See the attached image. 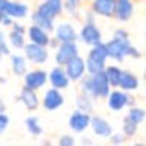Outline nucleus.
Instances as JSON below:
<instances>
[{
  "label": "nucleus",
  "instance_id": "nucleus-1",
  "mask_svg": "<svg viewBox=\"0 0 146 146\" xmlns=\"http://www.w3.org/2000/svg\"><path fill=\"white\" fill-rule=\"evenodd\" d=\"M107 49V57L115 61H124L127 57L130 58H141V52L130 44L129 33L126 29H116L113 33V38L110 41L104 42Z\"/></svg>",
  "mask_w": 146,
  "mask_h": 146
},
{
  "label": "nucleus",
  "instance_id": "nucleus-2",
  "mask_svg": "<svg viewBox=\"0 0 146 146\" xmlns=\"http://www.w3.org/2000/svg\"><path fill=\"white\" fill-rule=\"evenodd\" d=\"M107 49H105L104 41L99 42L96 46H91V49L88 50V55L85 58V68L86 74H98L102 72L107 64Z\"/></svg>",
  "mask_w": 146,
  "mask_h": 146
},
{
  "label": "nucleus",
  "instance_id": "nucleus-3",
  "mask_svg": "<svg viewBox=\"0 0 146 146\" xmlns=\"http://www.w3.org/2000/svg\"><path fill=\"white\" fill-rule=\"evenodd\" d=\"M107 107L111 111H119L126 107H132L135 105V99L130 96V93H126L123 90L113 88L110 90V93L107 94Z\"/></svg>",
  "mask_w": 146,
  "mask_h": 146
},
{
  "label": "nucleus",
  "instance_id": "nucleus-4",
  "mask_svg": "<svg viewBox=\"0 0 146 146\" xmlns=\"http://www.w3.org/2000/svg\"><path fill=\"white\" fill-rule=\"evenodd\" d=\"M79 39L90 47L102 42V32L96 25V21H85V24L82 25V29L79 32Z\"/></svg>",
  "mask_w": 146,
  "mask_h": 146
},
{
  "label": "nucleus",
  "instance_id": "nucleus-5",
  "mask_svg": "<svg viewBox=\"0 0 146 146\" xmlns=\"http://www.w3.org/2000/svg\"><path fill=\"white\" fill-rule=\"evenodd\" d=\"M22 50L25 52L24 57L27 58V61L32 64H36V66H41V64H46L49 60V50L44 46H38L35 42H25V46L22 47Z\"/></svg>",
  "mask_w": 146,
  "mask_h": 146
},
{
  "label": "nucleus",
  "instance_id": "nucleus-6",
  "mask_svg": "<svg viewBox=\"0 0 146 146\" xmlns=\"http://www.w3.org/2000/svg\"><path fill=\"white\" fill-rule=\"evenodd\" d=\"M0 11L11 17V19H25L30 14V8L27 3L16 0H0Z\"/></svg>",
  "mask_w": 146,
  "mask_h": 146
},
{
  "label": "nucleus",
  "instance_id": "nucleus-7",
  "mask_svg": "<svg viewBox=\"0 0 146 146\" xmlns=\"http://www.w3.org/2000/svg\"><path fill=\"white\" fill-rule=\"evenodd\" d=\"M80 54L77 42H58L55 47V63L58 66H64L71 58Z\"/></svg>",
  "mask_w": 146,
  "mask_h": 146
},
{
  "label": "nucleus",
  "instance_id": "nucleus-8",
  "mask_svg": "<svg viewBox=\"0 0 146 146\" xmlns=\"http://www.w3.org/2000/svg\"><path fill=\"white\" fill-rule=\"evenodd\" d=\"M64 71H66V76L69 77L71 82H79L80 79L86 76V68H85V58L76 55L74 58H71L66 64H64Z\"/></svg>",
  "mask_w": 146,
  "mask_h": 146
},
{
  "label": "nucleus",
  "instance_id": "nucleus-9",
  "mask_svg": "<svg viewBox=\"0 0 146 146\" xmlns=\"http://www.w3.org/2000/svg\"><path fill=\"white\" fill-rule=\"evenodd\" d=\"M90 121H91V113H86V111L76 108L68 119V126L74 133H83L90 127Z\"/></svg>",
  "mask_w": 146,
  "mask_h": 146
},
{
  "label": "nucleus",
  "instance_id": "nucleus-10",
  "mask_svg": "<svg viewBox=\"0 0 146 146\" xmlns=\"http://www.w3.org/2000/svg\"><path fill=\"white\" fill-rule=\"evenodd\" d=\"M22 77H24V86H27L30 90H35V91H39L47 83V71H44V69L27 71Z\"/></svg>",
  "mask_w": 146,
  "mask_h": 146
},
{
  "label": "nucleus",
  "instance_id": "nucleus-11",
  "mask_svg": "<svg viewBox=\"0 0 146 146\" xmlns=\"http://www.w3.org/2000/svg\"><path fill=\"white\" fill-rule=\"evenodd\" d=\"M52 32H54V38L58 42H77V39H79V33L76 32L71 22L57 24Z\"/></svg>",
  "mask_w": 146,
  "mask_h": 146
},
{
  "label": "nucleus",
  "instance_id": "nucleus-12",
  "mask_svg": "<svg viewBox=\"0 0 146 146\" xmlns=\"http://www.w3.org/2000/svg\"><path fill=\"white\" fill-rule=\"evenodd\" d=\"M47 82L50 83L52 88H57L60 91H64L66 88H69V77L66 76V71L63 66H54L50 71L47 72Z\"/></svg>",
  "mask_w": 146,
  "mask_h": 146
},
{
  "label": "nucleus",
  "instance_id": "nucleus-13",
  "mask_svg": "<svg viewBox=\"0 0 146 146\" xmlns=\"http://www.w3.org/2000/svg\"><path fill=\"white\" fill-rule=\"evenodd\" d=\"M41 105L47 111H55L60 107L64 105V96L60 90L57 88H49L44 91V96L41 99Z\"/></svg>",
  "mask_w": 146,
  "mask_h": 146
},
{
  "label": "nucleus",
  "instance_id": "nucleus-14",
  "mask_svg": "<svg viewBox=\"0 0 146 146\" xmlns=\"http://www.w3.org/2000/svg\"><path fill=\"white\" fill-rule=\"evenodd\" d=\"M91 76V83H93V98L94 99H105L107 94L110 93L111 86L105 77L104 71L98 74H90Z\"/></svg>",
  "mask_w": 146,
  "mask_h": 146
},
{
  "label": "nucleus",
  "instance_id": "nucleus-15",
  "mask_svg": "<svg viewBox=\"0 0 146 146\" xmlns=\"http://www.w3.org/2000/svg\"><path fill=\"white\" fill-rule=\"evenodd\" d=\"M133 16V2L132 0H115L113 17L118 22H129Z\"/></svg>",
  "mask_w": 146,
  "mask_h": 146
},
{
  "label": "nucleus",
  "instance_id": "nucleus-16",
  "mask_svg": "<svg viewBox=\"0 0 146 146\" xmlns=\"http://www.w3.org/2000/svg\"><path fill=\"white\" fill-rule=\"evenodd\" d=\"M25 35H27V39H29L30 42H35V44H38V46L47 47L49 42H50V33H49L47 30L41 29V27L35 25V24H32V25L27 29Z\"/></svg>",
  "mask_w": 146,
  "mask_h": 146
},
{
  "label": "nucleus",
  "instance_id": "nucleus-17",
  "mask_svg": "<svg viewBox=\"0 0 146 146\" xmlns=\"http://www.w3.org/2000/svg\"><path fill=\"white\" fill-rule=\"evenodd\" d=\"M91 11L94 16L111 19L115 11V0H91Z\"/></svg>",
  "mask_w": 146,
  "mask_h": 146
},
{
  "label": "nucleus",
  "instance_id": "nucleus-18",
  "mask_svg": "<svg viewBox=\"0 0 146 146\" xmlns=\"http://www.w3.org/2000/svg\"><path fill=\"white\" fill-rule=\"evenodd\" d=\"M90 127H91L93 133L98 137H101V138H108L110 137V133L113 132V129H111V124L108 123L105 118L102 116H91V121H90Z\"/></svg>",
  "mask_w": 146,
  "mask_h": 146
},
{
  "label": "nucleus",
  "instance_id": "nucleus-19",
  "mask_svg": "<svg viewBox=\"0 0 146 146\" xmlns=\"http://www.w3.org/2000/svg\"><path fill=\"white\" fill-rule=\"evenodd\" d=\"M19 101L22 102V105L27 108V110H30V111L38 110L39 105H41V99L38 98L36 91H35V90L27 88V86H24V88L21 90V93H19Z\"/></svg>",
  "mask_w": 146,
  "mask_h": 146
},
{
  "label": "nucleus",
  "instance_id": "nucleus-20",
  "mask_svg": "<svg viewBox=\"0 0 146 146\" xmlns=\"http://www.w3.org/2000/svg\"><path fill=\"white\" fill-rule=\"evenodd\" d=\"M118 88L126 93H133L140 88V79L133 72H130V71H123L119 77Z\"/></svg>",
  "mask_w": 146,
  "mask_h": 146
},
{
  "label": "nucleus",
  "instance_id": "nucleus-21",
  "mask_svg": "<svg viewBox=\"0 0 146 146\" xmlns=\"http://www.w3.org/2000/svg\"><path fill=\"white\" fill-rule=\"evenodd\" d=\"M10 63H11V71H13L14 76L17 77H22L24 74L29 71V61L24 55H11L10 54Z\"/></svg>",
  "mask_w": 146,
  "mask_h": 146
},
{
  "label": "nucleus",
  "instance_id": "nucleus-22",
  "mask_svg": "<svg viewBox=\"0 0 146 146\" xmlns=\"http://www.w3.org/2000/svg\"><path fill=\"white\" fill-rule=\"evenodd\" d=\"M121 72H123V69H121L119 66H116V64H110V66L105 64L104 74H105V77H107V80H108V83H110L111 88H118Z\"/></svg>",
  "mask_w": 146,
  "mask_h": 146
},
{
  "label": "nucleus",
  "instance_id": "nucleus-23",
  "mask_svg": "<svg viewBox=\"0 0 146 146\" xmlns=\"http://www.w3.org/2000/svg\"><path fill=\"white\" fill-rule=\"evenodd\" d=\"M76 104H77V108H79V110L86 111V113H93V110H94V99L90 94H85V93H82V91L77 94Z\"/></svg>",
  "mask_w": 146,
  "mask_h": 146
},
{
  "label": "nucleus",
  "instance_id": "nucleus-24",
  "mask_svg": "<svg viewBox=\"0 0 146 146\" xmlns=\"http://www.w3.org/2000/svg\"><path fill=\"white\" fill-rule=\"evenodd\" d=\"M25 129L33 137H41L42 132H44L41 123H39V118L35 116V115H30V116L25 118Z\"/></svg>",
  "mask_w": 146,
  "mask_h": 146
},
{
  "label": "nucleus",
  "instance_id": "nucleus-25",
  "mask_svg": "<svg viewBox=\"0 0 146 146\" xmlns=\"http://www.w3.org/2000/svg\"><path fill=\"white\" fill-rule=\"evenodd\" d=\"M30 17H32V24H35V25L47 30L49 33H52V30H54V27H55V21L54 19H49V17H46V16H41V14L36 13V11L32 13Z\"/></svg>",
  "mask_w": 146,
  "mask_h": 146
},
{
  "label": "nucleus",
  "instance_id": "nucleus-26",
  "mask_svg": "<svg viewBox=\"0 0 146 146\" xmlns=\"http://www.w3.org/2000/svg\"><path fill=\"white\" fill-rule=\"evenodd\" d=\"M8 42H10L11 47L17 49V50H22V47L25 46V33H19V32H14V30H10V33L7 35Z\"/></svg>",
  "mask_w": 146,
  "mask_h": 146
},
{
  "label": "nucleus",
  "instance_id": "nucleus-27",
  "mask_svg": "<svg viewBox=\"0 0 146 146\" xmlns=\"http://www.w3.org/2000/svg\"><path fill=\"white\" fill-rule=\"evenodd\" d=\"M126 118L129 121H132V123H135V124L140 126V124L145 121V118H146V111H145V108H141V107L132 105V107H129V111H127Z\"/></svg>",
  "mask_w": 146,
  "mask_h": 146
},
{
  "label": "nucleus",
  "instance_id": "nucleus-28",
  "mask_svg": "<svg viewBox=\"0 0 146 146\" xmlns=\"http://www.w3.org/2000/svg\"><path fill=\"white\" fill-rule=\"evenodd\" d=\"M83 0H63V8L66 13H69L72 17H77L79 16V8L82 5Z\"/></svg>",
  "mask_w": 146,
  "mask_h": 146
},
{
  "label": "nucleus",
  "instance_id": "nucleus-29",
  "mask_svg": "<svg viewBox=\"0 0 146 146\" xmlns=\"http://www.w3.org/2000/svg\"><path fill=\"white\" fill-rule=\"evenodd\" d=\"M137 132H138V124L132 123V121H129L127 118H124L123 121V133L126 138H132V137L137 135Z\"/></svg>",
  "mask_w": 146,
  "mask_h": 146
},
{
  "label": "nucleus",
  "instance_id": "nucleus-30",
  "mask_svg": "<svg viewBox=\"0 0 146 146\" xmlns=\"http://www.w3.org/2000/svg\"><path fill=\"white\" fill-rule=\"evenodd\" d=\"M36 13H39V14H41V16H46V17H49V19H57V13H55V11L54 10H52V8L50 7H49V5L47 3H46V2H42V3L41 5H39V7L38 8H36Z\"/></svg>",
  "mask_w": 146,
  "mask_h": 146
},
{
  "label": "nucleus",
  "instance_id": "nucleus-31",
  "mask_svg": "<svg viewBox=\"0 0 146 146\" xmlns=\"http://www.w3.org/2000/svg\"><path fill=\"white\" fill-rule=\"evenodd\" d=\"M0 52H2L3 57L11 54V46H10V42H8L7 33H5L3 30H0Z\"/></svg>",
  "mask_w": 146,
  "mask_h": 146
},
{
  "label": "nucleus",
  "instance_id": "nucleus-32",
  "mask_svg": "<svg viewBox=\"0 0 146 146\" xmlns=\"http://www.w3.org/2000/svg\"><path fill=\"white\" fill-rule=\"evenodd\" d=\"M44 2L55 11V13H57V16H60V14L64 11V8H63V0H44Z\"/></svg>",
  "mask_w": 146,
  "mask_h": 146
},
{
  "label": "nucleus",
  "instance_id": "nucleus-33",
  "mask_svg": "<svg viewBox=\"0 0 146 146\" xmlns=\"http://www.w3.org/2000/svg\"><path fill=\"white\" fill-rule=\"evenodd\" d=\"M126 137H124V133H110V137H108V141L111 143V145H124L126 143Z\"/></svg>",
  "mask_w": 146,
  "mask_h": 146
},
{
  "label": "nucleus",
  "instance_id": "nucleus-34",
  "mask_svg": "<svg viewBox=\"0 0 146 146\" xmlns=\"http://www.w3.org/2000/svg\"><path fill=\"white\" fill-rule=\"evenodd\" d=\"M58 145L60 146H74L76 145V138H74L72 135H69V133L61 135L60 138H58Z\"/></svg>",
  "mask_w": 146,
  "mask_h": 146
},
{
  "label": "nucleus",
  "instance_id": "nucleus-35",
  "mask_svg": "<svg viewBox=\"0 0 146 146\" xmlns=\"http://www.w3.org/2000/svg\"><path fill=\"white\" fill-rule=\"evenodd\" d=\"M10 126V116H8L5 111H0V130H3Z\"/></svg>",
  "mask_w": 146,
  "mask_h": 146
},
{
  "label": "nucleus",
  "instance_id": "nucleus-36",
  "mask_svg": "<svg viewBox=\"0 0 146 146\" xmlns=\"http://www.w3.org/2000/svg\"><path fill=\"white\" fill-rule=\"evenodd\" d=\"M13 21L14 19H11L8 14H5V13H2V11H0V25H2V27H11Z\"/></svg>",
  "mask_w": 146,
  "mask_h": 146
},
{
  "label": "nucleus",
  "instance_id": "nucleus-37",
  "mask_svg": "<svg viewBox=\"0 0 146 146\" xmlns=\"http://www.w3.org/2000/svg\"><path fill=\"white\" fill-rule=\"evenodd\" d=\"M11 30H14V32H19V33H25V32H27L25 25H22L21 22H14V21H13V24H11Z\"/></svg>",
  "mask_w": 146,
  "mask_h": 146
},
{
  "label": "nucleus",
  "instance_id": "nucleus-38",
  "mask_svg": "<svg viewBox=\"0 0 146 146\" xmlns=\"http://www.w3.org/2000/svg\"><path fill=\"white\" fill-rule=\"evenodd\" d=\"M0 111H7V105H5V102L2 98H0Z\"/></svg>",
  "mask_w": 146,
  "mask_h": 146
},
{
  "label": "nucleus",
  "instance_id": "nucleus-39",
  "mask_svg": "<svg viewBox=\"0 0 146 146\" xmlns=\"http://www.w3.org/2000/svg\"><path fill=\"white\" fill-rule=\"evenodd\" d=\"M82 145H93V141H91V140H82Z\"/></svg>",
  "mask_w": 146,
  "mask_h": 146
},
{
  "label": "nucleus",
  "instance_id": "nucleus-40",
  "mask_svg": "<svg viewBox=\"0 0 146 146\" xmlns=\"http://www.w3.org/2000/svg\"><path fill=\"white\" fill-rule=\"evenodd\" d=\"M0 83H7V79L5 77H0Z\"/></svg>",
  "mask_w": 146,
  "mask_h": 146
},
{
  "label": "nucleus",
  "instance_id": "nucleus-41",
  "mask_svg": "<svg viewBox=\"0 0 146 146\" xmlns=\"http://www.w3.org/2000/svg\"><path fill=\"white\" fill-rule=\"evenodd\" d=\"M133 3H141V2H145V0H132Z\"/></svg>",
  "mask_w": 146,
  "mask_h": 146
},
{
  "label": "nucleus",
  "instance_id": "nucleus-42",
  "mask_svg": "<svg viewBox=\"0 0 146 146\" xmlns=\"http://www.w3.org/2000/svg\"><path fill=\"white\" fill-rule=\"evenodd\" d=\"M2 58H3V55H2V52H0V64H2Z\"/></svg>",
  "mask_w": 146,
  "mask_h": 146
},
{
  "label": "nucleus",
  "instance_id": "nucleus-43",
  "mask_svg": "<svg viewBox=\"0 0 146 146\" xmlns=\"http://www.w3.org/2000/svg\"><path fill=\"white\" fill-rule=\"evenodd\" d=\"M2 133H3V130H0V135H2Z\"/></svg>",
  "mask_w": 146,
  "mask_h": 146
},
{
  "label": "nucleus",
  "instance_id": "nucleus-44",
  "mask_svg": "<svg viewBox=\"0 0 146 146\" xmlns=\"http://www.w3.org/2000/svg\"><path fill=\"white\" fill-rule=\"evenodd\" d=\"M88 2H91V0H88Z\"/></svg>",
  "mask_w": 146,
  "mask_h": 146
}]
</instances>
